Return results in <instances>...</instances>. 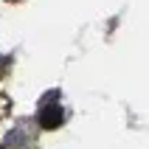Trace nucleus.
I'll return each mask as SVG.
<instances>
[{
  "mask_svg": "<svg viewBox=\"0 0 149 149\" xmlns=\"http://www.w3.org/2000/svg\"><path fill=\"white\" fill-rule=\"evenodd\" d=\"M62 107L59 104H45L42 107V113H40V124L45 127V130H56L59 124H62Z\"/></svg>",
  "mask_w": 149,
  "mask_h": 149,
  "instance_id": "obj_1",
  "label": "nucleus"
}]
</instances>
